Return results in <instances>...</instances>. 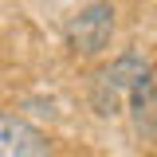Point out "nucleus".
Listing matches in <instances>:
<instances>
[{
	"label": "nucleus",
	"instance_id": "f257e3e1",
	"mask_svg": "<svg viewBox=\"0 0 157 157\" xmlns=\"http://www.w3.org/2000/svg\"><path fill=\"white\" fill-rule=\"evenodd\" d=\"M149 75V59L141 55V51H126V55H118L102 75H98L94 82V94H90V102H94L98 114H118V102H122V94L126 90H134L137 78Z\"/></svg>",
	"mask_w": 157,
	"mask_h": 157
},
{
	"label": "nucleus",
	"instance_id": "f03ea898",
	"mask_svg": "<svg viewBox=\"0 0 157 157\" xmlns=\"http://www.w3.org/2000/svg\"><path fill=\"white\" fill-rule=\"evenodd\" d=\"M110 36H114V8L106 0L98 4H86L71 24H67V43L75 55H98L110 47Z\"/></svg>",
	"mask_w": 157,
	"mask_h": 157
},
{
	"label": "nucleus",
	"instance_id": "7ed1b4c3",
	"mask_svg": "<svg viewBox=\"0 0 157 157\" xmlns=\"http://www.w3.org/2000/svg\"><path fill=\"white\" fill-rule=\"evenodd\" d=\"M0 157H51V145L32 122L0 110Z\"/></svg>",
	"mask_w": 157,
	"mask_h": 157
}]
</instances>
